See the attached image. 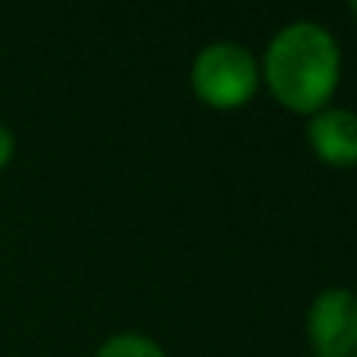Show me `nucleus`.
Masks as SVG:
<instances>
[{"label": "nucleus", "mask_w": 357, "mask_h": 357, "mask_svg": "<svg viewBox=\"0 0 357 357\" xmlns=\"http://www.w3.org/2000/svg\"><path fill=\"white\" fill-rule=\"evenodd\" d=\"M339 44L323 25L291 22L266 47L264 75L282 107L317 113L339 85Z\"/></svg>", "instance_id": "1"}, {"label": "nucleus", "mask_w": 357, "mask_h": 357, "mask_svg": "<svg viewBox=\"0 0 357 357\" xmlns=\"http://www.w3.org/2000/svg\"><path fill=\"white\" fill-rule=\"evenodd\" d=\"M98 357H167L163 348L157 342L144 339V335L135 333H123V335H113L100 345Z\"/></svg>", "instance_id": "5"}, {"label": "nucleus", "mask_w": 357, "mask_h": 357, "mask_svg": "<svg viewBox=\"0 0 357 357\" xmlns=\"http://www.w3.org/2000/svg\"><path fill=\"white\" fill-rule=\"evenodd\" d=\"M307 333L320 357H348L357 348V295L326 289L307 310Z\"/></svg>", "instance_id": "3"}, {"label": "nucleus", "mask_w": 357, "mask_h": 357, "mask_svg": "<svg viewBox=\"0 0 357 357\" xmlns=\"http://www.w3.org/2000/svg\"><path fill=\"white\" fill-rule=\"evenodd\" d=\"M351 13H354V16H357V0H351Z\"/></svg>", "instance_id": "7"}, {"label": "nucleus", "mask_w": 357, "mask_h": 357, "mask_svg": "<svg viewBox=\"0 0 357 357\" xmlns=\"http://www.w3.org/2000/svg\"><path fill=\"white\" fill-rule=\"evenodd\" d=\"M354 357H357V354H354Z\"/></svg>", "instance_id": "8"}, {"label": "nucleus", "mask_w": 357, "mask_h": 357, "mask_svg": "<svg viewBox=\"0 0 357 357\" xmlns=\"http://www.w3.org/2000/svg\"><path fill=\"white\" fill-rule=\"evenodd\" d=\"M13 151H16V138H13V132L6 129L3 123H0V169L13 160Z\"/></svg>", "instance_id": "6"}, {"label": "nucleus", "mask_w": 357, "mask_h": 357, "mask_svg": "<svg viewBox=\"0 0 357 357\" xmlns=\"http://www.w3.org/2000/svg\"><path fill=\"white\" fill-rule=\"evenodd\" d=\"M257 60L245 44L235 41L207 44L191 66V85L197 98L216 110H232V107L248 104L251 94L257 91Z\"/></svg>", "instance_id": "2"}, {"label": "nucleus", "mask_w": 357, "mask_h": 357, "mask_svg": "<svg viewBox=\"0 0 357 357\" xmlns=\"http://www.w3.org/2000/svg\"><path fill=\"white\" fill-rule=\"evenodd\" d=\"M307 142L320 160L333 167L357 163V113L354 110H320L307 126Z\"/></svg>", "instance_id": "4"}]
</instances>
